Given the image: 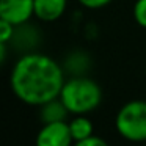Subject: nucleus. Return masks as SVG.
I'll use <instances>...</instances> for the list:
<instances>
[{"label": "nucleus", "instance_id": "obj_7", "mask_svg": "<svg viewBox=\"0 0 146 146\" xmlns=\"http://www.w3.org/2000/svg\"><path fill=\"white\" fill-rule=\"evenodd\" d=\"M68 113H69V111L64 107V104L61 102L60 98L54 99V101H49V102H46L44 105H41V119L44 124L64 121L68 116Z\"/></svg>", "mask_w": 146, "mask_h": 146}, {"label": "nucleus", "instance_id": "obj_6", "mask_svg": "<svg viewBox=\"0 0 146 146\" xmlns=\"http://www.w3.org/2000/svg\"><path fill=\"white\" fill-rule=\"evenodd\" d=\"M68 0H35V16L42 22L58 21L66 11Z\"/></svg>", "mask_w": 146, "mask_h": 146}, {"label": "nucleus", "instance_id": "obj_1", "mask_svg": "<svg viewBox=\"0 0 146 146\" xmlns=\"http://www.w3.org/2000/svg\"><path fill=\"white\" fill-rule=\"evenodd\" d=\"M63 85L61 66L44 54H25L11 71L13 93L29 105H44L60 98Z\"/></svg>", "mask_w": 146, "mask_h": 146}, {"label": "nucleus", "instance_id": "obj_11", "mask_svg": "<svg viewBox=\"0 0 146 146\" xmlns=\"http://www.w3.org/2000/svg\"><path fill=\"white\" fill-rule=\"evenodd\" d=\"M74 146H108V145L102 138L91 135V137H88V138H85V140L76 141V145H74Z\"/></svg>", "mask_w": 146, "mask_h": 146}, {"label": "nucleus", "instance_id": "obj_5", "mask_svg": "<svg viewBox=\"0 0 146 146\" xmlns=\"http://www.w3.org/2000/svg\"><path fill=\"white\" fill-rule=\"evenodd\" d=\"M72 141L69 123L66 121L44 124L36 137V146H71Z\"/></svg>", "mask_w": 146, "mask_h": 146}, {"label": "nucleus", "instance_id": "obj_4", "mask_svg": "<svg viewBox=\"0 0 146 146\" xmlns=\"http://www.w3.org/2000/svg\"><path fill=\"white\" fill-rule=\"evenodd\" d=\"M32 16H35V0H0V19L14 27L24 25Z\"/></svg>", "mask_w": 146, "mask_h": 146}, {"label": "nucleus", "instance_id": "obj_9", "mask_svg": "<svg viewBox=\"0 0 146 146\" xmlns=\"http://www.w3.org/2000/svg\"><path fill=\"white\" fill-rule=\"evenodd\" d=\"M133 19L140 27L146 29V0H137L133 5Z\"/></svg>", "mask_w": 146, "mask_h": 146}, {"label": "nucleus", "instance_id": "obj_13", "mask_svg": "<svg viewBox=\"0 0 146 146\" xmlns=\"http://www.w3.org/2000/svg\"><path fill=\"white\" fill-rule=\"evenodd\" d=\"M145 72H146V68H145Z\"/></svg>", "mask_w": 146, "mask_h": 146}, {"label": "nucleus", "instance_id": "obj_8", "mask_svg": "<svg viewBox=\"0 0 146 146\" xmlns=\"http://www.w3.org/2000/svg\"><path fill=\"white\" fill-rule=\"evenodd\" d=\"M69 130L74 141H80L93 135V123L85 115H76V118L69 123Z\"/></svg>", "mask_w": 146, "mask_h": 146}, {"label": "nucleus", "instance_id": "obj_12", "mask_svg": "<svg viewBox=\"0 0 146 146\" xmlns=\"http://www.w3.org/2000/svg\"><path fill=\"white\" fill-rule=\"evenodd\" d=\"M111 0H79V3L83 5L88 10H98V8H102L105 5H108Z\"/></svg>", "mask_w": 146, "mask_h": 146}, {"label": "nucleus", "instance_id": "obj_2", "mask_svg": "<svg viewBox=\"0 0 146 146\" xmlns=\"http://www.w3.org/2000/svg\"><path fill=\"white\" fill-rule=\"evenodd\" d=\"M60 99L69 113L86 115L98 108L102 101L101 86L88 77H72L61 88Z\"/></svg>", "mask_w": 146, "mask_h": 146}, {"label": "nucleus", "instance_id": "obj_10", "mask_svg": "<svg viewBox=\"0 0 146 146\" xmlns=\"http://www.w3.org/2000/svg\"><path fill=\"white\" fill-rule=\"evenodd\" d=\"M14 29H16V27H14L11 22L0 19V41H2L0 44H7L10 39H13Z\"/></svg>", "mask_w": 146, "mask_h": 146}, {"label": "nucleus", "instance_id": "obj_3", "mask_svg": "<svg viewBox=\"0 0 146 146\" xmlns=\"http://www.w3.org/2000/svg\"><path fill=\"white\" fill-rule=\"evenodd\" d=\"M116 130L129 141H146V102L130 101L116 115Z\"/></svg>", "mask_w": 146, "mask_h": 146}]
</instances>
